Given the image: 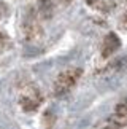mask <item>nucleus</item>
Masks as SVG:
<instances>
[{"instance_id":"f257e3e1","label":"nucleus","mask_w":127,"mask_h":129,"mask_svg":"<svg viewBox=\"0 0 127 129\" xmlns=\"http://www.w3.org/2000/svg\"><path fill=\"white\" fill-rule=\"evenodd\" d=\"M81 75H83V70L78 69V67L67 69V70L60 72L59 77H57L56 81H54V94L56 96H64V94H67L78 83Z\"/></svg>"},{"instance_id":"f03ea898","label":"nucleus","mask_w":127,"mask_h":129,"mask_svg":"<svg viewBox=\"0 0 127 129\" xmlns=\"http://www.w3.org/2000/svg\"><path fill=\"white\" fill-rule=\"evenodd\" d=\"M22 34L27 42H37L43 37V29L37 19V11L33 8L27 10V14L22 21Z\"/></svg>"},{"instance_id":"7ed1b4c3","label":"nucleus","mask_w":127,"mask_h":129,"mask_svg":"<svg viewBox=\"0 0 127 129\" xmlns=\"http://www.w3.org/2000/svg\"><path fill=\"white\" fill-rule=\"evenodd\" d=\"M41 102H43V97H41L40 91L35 89V88H30L26 94H22L21 99H19V105L27 113H32V112L38 110V107L41 105Z\"/></svg>"},{"instance_id":"20e7f679","label":"nucleus","mask_w":127,"mask_h":129,"mask_svg":"<svg viewBox=\"0 0 127 129\" xmlns=\"http://www.w3.org/2000/svg\"><path fill=\"white\" fill-rule=\"evenodd\" d=\"M119 48H121V38L116 35L114 32L106 34L105 38H103V42H102V49H100L102 57L106 59V57L113 56V54L118 51Z\"/></svg>"},{"instance_id":"39448f33","label":"nucleus","mask_w":127,"mask_h":129,"mask_svg":"<svg viewBox=\"0 0 127 129\" xmlns=\"http://www.w3.org/2000/svg\"><path fill=\"white\" fill-rule=\"evenodd\" d=\"M52 13H54V3H52V0H38V14L43 19L52 18Z\"/></svg>"},{"instance_id":"423d86ee","label":"nucleus","mask_w":127,"mask_h":129,"mask_svg":"<svg viewBox=\"0 0 127 129\" xmlns=\"http://www.w3.org/2000/svg\"><path fill=\"white\" fill-rule=\"evenodd\" d=\"M116 113H118V115H127V97L122 99V101L116 105Z\"/></svg>"},{"instance_id":"0eeeda50","label":"nucleus","mask_w":127,"mask_h":129,"mask_svg":"<svg viewBox=\"0 0 127 129\" xmlns=\"http://www.w3.org/2000/svg\"><path fill=\"white\" fill-rule=\"evenodd\" d=\"M8 43H10V40H8L7 34H5L3 30H0V49L7 48V46H8Z\"/></svg>"},{"instance_id":"6e6552de","label":"nucleus","mask_w":127,"mask_h":129,"mask_svg":"<svg viewBox=\"0 0 127 129\" xmlns=\"http://www.w3.org/2000/svg\"><path fill=\"white\" fill-rule=\"evenodd\" d=\"M7 14H8V7H7L3 2H0V19L5 18Z\"/></svg>"},{"instance_id":"1a4fd4ad","label":"nucleus","mask_w":127,"mask_h":129,"mask_svg":"<svg viewBox=\"0 0 127 129\" xmlns=\"http://www.w3.org/2000/svg\"><path fill=\"white\" fill-rule=\"evenodd\" d=\"M105 129H121V123H118V121H111V123H108V124L105 126Z\"/></svg>"},{"instance_id":"9d476101","label":"nucleus","mask_w":127,"mask_h":129,"mask_svg":"<svg viewBox=\"0 0 127 129\" xmlns=\"http://www.w3.org/2000/svg\"><path fill=\"white\" fill-rule=\"evenodd\" d=\"M57 2H59L60 5H68V3L72 2V0H57Z\"/></svg>"},{"instance_id":"9b49d317","label":"nucleus","mask_w":127,"mask_h":129,"mask_svg":"<svg viewBox=\"0 0 127 129\" xmlns=\"http://www.w3.org/2000/svg\"><path fill=\"white\" fill-rule=\"evenodd\" d=\"M97 2H99V0H86V3H87V5H95Z\"/></svg>"},{"instance_id":"f8f14e48","label":"nucleus","mask_w":127,"mask_h":129,"mask_svg":"<svg viewBox=\"0 0 127 129\" xmlns=\"http://www.w3.org/2000/svg\"><path fill=\"white\" fill-rule=\"evenodd\" d=\"M122 22H124V26H127V11L124 13V16H122Z\"/></svg>"}]
</instances>
